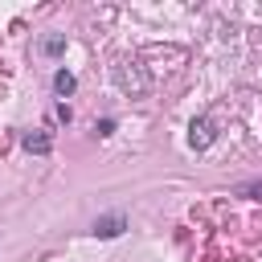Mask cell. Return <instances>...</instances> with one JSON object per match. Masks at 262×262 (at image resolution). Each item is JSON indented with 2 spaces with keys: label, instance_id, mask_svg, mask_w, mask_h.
Returning <instances> with one entry per match:
<instances>
[{
  "label": "cell",
  "instance_id": "6da1fadb",
  "mask_svg": "<svg viewBox=\"0 0 262 262\" xmlns=\"http://www.w3.org/2000/svg\"><path fill=\"white\" fill-rule=\"evenodd\" d=\"M111 78H115V86H119L127 98H143V94L151 90V78H147V70H143L135 57H123V61L111 70Z\"/></svg>",
  "mask_w": 262,
  "mask_h": 262
},
{
  "label": "cell",
  "instance_id": "7a4b0ae2",
  "mask_svg": "<svg viewBox=\"0 0 262 262\" xmlns=\"http://www.w3.org/2000/svg\"><path fill=\"white\" fill-rule=\"evenodd\" d=\"M213 135H217L213 119H192V127H188V143H192L196 151H205V147L213 143Z\"/></svg>",
  "mask_w": 262,
  "mask_h": 262
},
{
  "label": "cell",
  "instance_id": "3957f363",
  "mask_svg": "<svg viewBox=\"0 0 262 262\" xmlns=\"http://www.w3.org/2000/svg\"><path fill=\"white\" fill-rule=\"evenodd\" d=\"M123 229H127V217H123V213H111V217H98L90 233H94V237H119Z\"/></svg>",
  "mask_w": 262,
  "mask_h": 262
},
{
  "label": "cell",
  "instance_id": "277c9868",
  "mask_svg": "<svg viewBox=\"0 0 262 262\" xmlns=\"http://www.w3.org/2000/svg\"><path fill=\"white\" fill-rule=\"evenodd\" d=\"M20 147H25V151H33V156H45V151L53 147V139H49V131H41V127H37V131H25V135H20Z\"/></svg>",
  "mask_w": 262,
  "mask_h": 262
},
{
  "label": "cell",
  "instance_id": "5b68a950",
  "mask_svg": "<svg viewBox=\"0 0 262 262\" xmlns=\"http://www.w3.org/2000/svg\"><path fill=\"white\" fill-rule=\"evenodd\" d=\"M37 53H41V57H61V53H66V33H45V37L37 41Z\"/></svg>",
  "mask_w": 262,
  "mask_h": 262
},
{
  "label": "cell",
  "instance_id": "8992f818",
  "mask_svg": "<svg viewBox=\"0 0 262 262\" xmlns=\"http://www.w3.org/2000/svg\"><path fill=\"white\" fill-rule=\"evenodd\" d=\"M74 86H78V82H74V74H70V70H57V74H53V90H57L61 98H66V94H74Z\"/></svg>",
  "mask_w": 262,
  "mask_h": 262
},
{
  "label": "cell",
  "instance_id": "52a82bcc",
  "mask_svg": "<svg viewBox=\"0 0 262 262\" xmlns=\"http://www.w3.org/2000/svg\"><path fill=\"white\" fill-rule=\"evenodd\" d=\"M233 192L246 196V201H262V180H246V184H237Z\"/></svg>",
  "mask_w": 262,
  "mask_h": 262
},
{
  "label": "cell",
  "instance_id": "ba28073f",
  "mask_svg": "<svg viewBox=\"0 0 262 262\" xmlns=\"http://www.w3.org/2000/svg\"><path fill=\"white\" fill-rule=\"evenodd\" d=\"M94 131H98V135H111V131H115V119H102V123H98Z\"/></svg>",
  "mask_w": 262,
  "mask_h": 262
}]
</instances>
